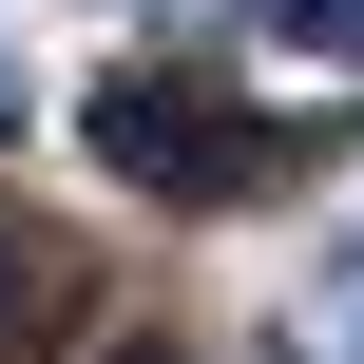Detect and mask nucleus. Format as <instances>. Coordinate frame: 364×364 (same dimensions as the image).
Wrapping results in <instances>:
<instances>
[{"label": "nucleus", "mask_w": 364, "mask_h": 364, "mask_svg": "<svg viewBox=\"0 0 364 364\" xmlns=\"http://www.w3.org/2000/svg\"><path fill=\"white\" fill-rule=\"evenodd\" d=\"M58 307H77V269H58L38 230H0V364H19V346H58Z\"/></svg>", "instance_id": "nucleus-1"}, {"label": "nucleus", "mask_w": 364, "mask_h": 364, "mask_svg": "<svg viewBox=\"0 0 364 364\" xmlns=\"http://www.w3.org/2000/svg\"><path fill=\"white\" fill-rule=\"evenodd\" d=\"M288 38H326V58H364V0H269Z\"/></svg>", "instance_id": "nucleus-2"}, {"label": "nucleus", "mask_w": 364, "mask_h": 364, "mask_svg": "<svg viewBox=\"0 0 364 364\" xmlns=\"http://www.w3.org/2000/svg\"><path fill=\"white\" fill-rule=\"evenodd\" d=\"M96 364H173V346H96Z\"/></svg>", "instance_id": "nucleus-3"}, {"label": "nucleus", "mask_w": 364, "mask_h": 364, "mask_svg": "<svg viewBox=\"0 0 364 364\" xmlns=\"http://www.w3.org/2000/svg\"><path fill=\"white\" fill-rule=\"evenodd\" d=\"M0 134H19V77H0Z\"/></svg>", "instance_id": "nucleus-4"}]
</instances>
